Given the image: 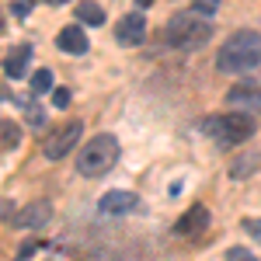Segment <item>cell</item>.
Instances as JSON below:
<instances>
[{
  "instance_id": "5b68a950",
  "label": "cell",
  "mask_w": 261,
  "mask_h": 261,
  "mask_svg": "<svg viewBox=\"0 0 261 261\" xmlns=\"http://www.w3.org/2000/svg\"><path fill=\"white\" fill-rule=\"evenodd\" d=\"M81 129H84L81 122H66L63 129H56V133H53L49 140L42 143L45 157H49V161H60V157H66V153H70V150L77 146V140H81Z\"/></svg>"
},
{
  "instance_id": "44dd1931",
  "label": "cell",
  "mask_w": 261,
  "mask_h": 261,
  "mask_svg": "<svg viewBox=\"0 0 261 261\" xmlns=\"http://www.w3.org/2000/svg\"><path fill=\"white\" fill-rule=\"evenodd\" d=\"M244 230H247V233L261 244V220H247V223H244Z\"/></svg>"
},
{
  "instance_id": "d6986e66",
  "label": "cell",
  "mask_w": 261,
  "mask_h": 261,
  "mask_svg": "<svg viewBox=\"0 0 261 261\" xmlns=\"http://www.w3.org/2000/svg\"><path fill=\"white\" fill-rule=\"evenodd\" d=\"M226 261H254V254L244 251V247H230V251H226Z\"/></svg>"
},
{
  "instance_id": "603a6c76",
  "label": "cell",
  "mask_w": 261,
  "mask_h": 261,
  "mask_svg": "<svg viewBox=\"0 0 261 261\" xmlns=\"http://www.w3.org/2000/svg\"><path fill=\"white\" fill-rule=\"evenodd\" d=\"M45 4H56V7H60V4H70V0H45Z\"/></svg>"
},
{
  "instance_id": "4fadbf2b",
  "label": "cell",
  "mask_w": 261,
  "mask_h": 261,
  "mask_svg": "<svg viewBox=\"0 0 261 261\" xmlns=\"http://www.w3.org/2000/svg\"><path fill=\"white\" fill-rule=\"evenodd\" d=\"M258 167H261L258 150H254V153H251V150H247V153H237V157L230 161V178H247V174H254Z\"/></svg>"
},
{
  "instance_id": "cb8c5ba5",
  "label": "cell",
  "mask_w": 261,
  "mask_h": 261,
  "mask_svg": "<svg viewBox=\"0 0 261 261\" xmlns=\"http://www.w3.org/2000/svg\"><path fill=\"white\" fill-rule=\"evenodd\" d=\"M136 4H140V7H150V4H153V0H136Z\"/></svg>"
},
{
  "instance_id": "7a4b0ae2",
  "label": "cell",
  "mask_w": 261,
  "mask_h": 261,
  "mask_svg": "<svg viewBox=\"0 0 261 261\" xmlns=\"http://www.w3.org/2000/svg\"><path fill=\"white\" fill-rule=\"evenodd\" d=\"M122 146L115 136H108V133H101L94 140H87V146L81 150V157H77V171L87 174V178H98L105 171H112L115 161H119Z\"/></svg>"
},
{
  "instance_id": "7c38bea8",
  "label": "cell",
  "mask_w": 261,
  "mask_h": 261,
  "mask_svg": "<svg viewBox=\"0 0 261 261\" xmlns=\"http://www.w3.org/2000/svg\"><path fill=\"white\" fill-rule=\"evenodd\" d=\"M28 60H32V45L21 42V45H14V49L7 53V60H4V73H7V77H21L24 66H28Z\"/></svg>"
},
{
  "instance_id": "277c9868",
  "label": "cell",
  "mask_w": 261,
  "mask_h": 261,
  "mask_svg": "<svg viewBox=\"0 0 261 261\" xmlns=\"http://www.w3.org/2000/svg\"><path fill=\"white\" fill-rule=\"evenodd\" d=\"M205 133H209L216 143L233 146V143H244V140H251V136H254V119H251V112L213 115V119H205Z\"/></svg>"
},
{
  "instance_id": "7402d4cb",
  "label": "cell",
  "mask_w": 261,
  "mask_h": 261,
  "mask_svg": "<svg viewBox=\"0 0 261 261\" xmlns=\"http://www.w3.org/2000/svg\"><path fill=\"white\" fill-rule=\"evenodd\" d=\"M35 251H39V241H28L24 247H21V254H18V258H21V261H28V254H35Z\"/></svg>"
},
{
  "instance_id": "ba28073f",
  "label": "cell",
  "mask_w": 261,
  "mask_h": 261,
  "mask_svg": "<svg viewBox=\"0 0 261 261\" xmlns=\"http://www.w3.org/2000/svg\"><path fill=\"white\" fill-rule=\"evenodd\" d=\"M226 105H230L233 112H258L261 108V91L251 87V84H237V87H230Z\"/></svg>"
},
{
  "instance_id": "2e32d148",
  "label": "cell",
  "mask_w": 261,
  "mask_h": 261,
  "mask_svg": "<svg viewBox=\"0 0 261 261\" xmlns=\"http://www.w3.org/2000/svg\"><path fill=\"white\" fill-rule=\"evenodd\" d=\"M49 87H53V73L49 70H35L32 73V94H45Z\"/></svg>"
},
{
  "instance_id": "3957f363",
  "label": "cell",
  "mask_w": 261,
  "mask_h": 261,
  "mask_svg": "<svg viewBox=\"0 0 261 261\" xmlns=\"http://www.w3.org/2000/svg\"><path fill=\"white\" fill-rule=\"evenodd\" d=\"M167 39L181 49H195V45H205L213 39V24L199 11H185V14H174L167 21Z\"/></svg>"
},
{
  "instance_id": "8992f818",
  "label": "cell",
  "mask_w": 261,
  "mask_h": 261,
  "mask_svg": "<svg viewBox=\"0 0 261 261\" xmlns=\"http://www.w3.org/2000/svg\"><path fill=\"white\" fill-rule=\"evenodd\" d=\"M143 35H146V18L143 14H125L115 24V42L119 45H140Z\"/></svg>"
},
{
  "instance_id": "5bb4252c",
  "label": "cell",
  "mask_w": 261,
  "mask_h": 261,
  "mask_svg": "<svg viewBox=\"0 0 261 261\" xmlns=\"http://www.w3.org/2000/svg\"><path fill=\"white\" fill-rule=\"evenodd\" d=\"M77 18H81L84 24H94V28H98V24H105V11H101L94 0H81V4H77Z\"/></svg>"
},
{
  "instance_id": "6da1fadb",
  "label": "cell",
  "mask_w": 261,
  "mask_h": 261,
  "mask_svg": "<svg viewBox=\"0 0 261 261\" xmlns=\"http://www.w3.org/2000/svg\"><path fill=\"white\" fill-rule=\"evenodd\" d=\"M261 60V35L258 32H233L226 45L216 53V66L223 73H247L251 66H258Z\"/></svg>"
},
{
  "instance_id": "ffe728a7",
  "label": "cell",
  "mask_w": 261,
  "mask_h": 261,
  "mask_svg": "<svg viewBox=\"0 0 261 261\" xmlns=\"http://www.w3.org/2000/svg\"><path fill=\"white\" fill-rule=\"evenodd\" d=\"M53 105H56V108H66V105H70V91H66V87H56V91H53Z\"/></svg>"
},
{
  "instance_id": "52a82bcc",
  "label": "cell",
  "mask_w": 261,
  "mask_h": 261,
  "mask_svg": "<svg viewBox=\"0 0 261 261\" xmlns=\"http://www.w3.org/2000/svg\"><path fill=\"white\" fill-rule=\"evenodd\" d=\"M53 220V202H32V205H24L18 216H14V223H18L21 230H35V226H45V223Z\"/></svg>"
},
{
  "instance_id": "d4e9b609",
  "label": "cell",
  "mask_w": 261,
  "mask_h": 261,
  "mask_svg": "<svg viewBox=\"0 0 261 261\" xmlns=\"http://www.w3.org/2000/svg\"><path fill=\"white\" fill-rule=\"evenodd\" d=\"M0 32H4V14H0Z\"/></svg>"
},
{
  "instance_id": "8fae6325",
  "label": "cell",
  "mask_w": 261,
  "mask_h": 261,
  "mask_svg": "<svg viewBox=\"0 0 261 261\" xmlns=\"http://www.w3.org/2000/svg\"><path fill=\"white\" fill-rule=\"evenodd\" d=\"M56 45H60L63 53H70V56H81V53H87V35H84L77 24H70V28H63V32H60Z\"/></svg>"
},
{
  "instance_id": "ac0fdd59",
  "label": "cell",
  "mask_w": 261,
  "mask_h": 261,
  "mask_svg": "<svg viewBox=\"0 0 261 261\" xmlns=\"http://www.w3.org/2000/svg\"><path fill=\"white\" fill-rule=\"evenodd\" d=\"M192 4H195V11L205 14V18H213V14L220 11V0H192Z\"/></svg>"
},
{
  "instance_id": "e0dca14e",
  "label": "cell",
  "mask_w": 261,
  "mask_h": 261,
  "mask_svg": "<svg viewBox=\"0 0 261 261\" xmlns=\"http://www.w3.org/2000/svg\"><path fill=\"white\" fill-rule=\"evenodd\" d=\"M24 119L32 122V125H35V129H39V125H45V112H42L39 105H35V101H32V105H24Z\"/></svg>"
},
{
  "instance_id": "30bf717a",
  "label": "cell",
  "mask_w": 261,
  "mask_h": 261,
  "mask_svg": "<svg viewBox=\"0 0 261 261\" xmlns=\"http://www.w3.org/2000/svg\"><path fill=\"white\" fill-rule=\"evenodd\" d=\"M205 226H209V213H205L202 205H192V209L174 223V233H178V237H199Z\"/></svg>"
},
{
  "instance_id": "9a60e30c",
  "label": "cell",
  "mask_w": 261,
  "mask_h": 261,
  "mask_svg": "<svg viewBox=\"0 0 261 261\" xmlns=\"http://www.w3.org/2000/svg\"><path fill=\"white\" fill-rule=\"evenodd\" d=\"M18 140H21L18 125H14V122H0V150H4V146H7V150L18 146Z\"/></svg>"
},
{
  "instance_id": "9c48e42d",
  "label": "cell",
  "mask_w": 261,
  "mask_h": 261,
  "mask_svg": "<svg viewBox=\"0 0 261 261\" xmlns=\"http://www.w3.org/2000/svg\"><path fill=\"white\" fill-rule=\"evenodd\" d=\"M136 209H140V195H133V192H108L101 199L105 216H125V213H136Z\"/></svg>"
}]
</instances>
